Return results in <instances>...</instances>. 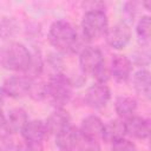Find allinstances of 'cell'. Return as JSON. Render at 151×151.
I'll use <instances>...</instances> for the list:
<instances>
[{
    "mask_svg": "<svg viewBox=\"0 0 151 151\" xmlns=\"http://www.w3.org/2000/svg\"><path fill=\"white\" fill-rule=\"evenodd\" d=\"M137 2H127L125 4V8H124V14L125 17L130 20V21H133V18L137 13Z\"/></svg>",
    "mask_w": 151,
    "mask_h": 151,
    "instance_id": "obj_27",
    "label": "cell"
},
{
    "mask_svg": "<svg viewBox=\"0 0 151 151\" xmlns=\"http://www.w3.org/2000/svg\"><path fill=\"white\" fill-rule=\"evenodd\" d=\"M48 133L57 134L67 126L71 125V118L67 111L64 109H55L45 120Z\"/></svg>",
    "mask_w": 151,
    "mask_h": 151,
    "instance_id": "obj_14",
    "label": "cell"
},
{
    "mask_svg": "<svg viewBox=\"0 0 151 151\" xmlns=\"http://www.w3.org/2000/svg\"><path fill=\"white\" fill-rule=\"evenodd\" d=\"M15 144L9 133L0 134V151H13Z\"/></svg>",
    "mask_w": 151,
    "mask_h": 151,
    "instance_id": "obj_25",
    "label": "cell"
},
{
    "mask_svg": "<svg viewBox=\"0 0 151 151\" xmlns=\"http://www.w3.org/2000/svg\"><path fill=\"white\" fill-rule=\"evenodd\" d=\"M2 104H4V93H2V91L0 90V110H1Z\"/></svg>",
    "mask_w": 151,
    "mask_h": 151,
    "instance_id": "obj_29",
    "label": "cell"
},
{
    "mask_svg": "<svg viewBox=\"0 0 151 151\" xmlns=\"http://www.w3.org/2000/svg\"><path fill=\"white\" fill-rule=\"evenodd\" d=\"M42 68H44V61H42L41 55L38 53H32L31 64H29L28 68L24 72V74L26 77H28L29 79H37L41 74Z\"/></svg>",
    "mask_w": 151,
    "mask_h": 151,
    "instance_id": "obj_20",
    "label": "cell"
},
{
    "mask_svg": "<svg viewBox=\"0 0 151 151\" xmlns=\"http://www.w3.org/2000/svg\"><path fill=\"white\" fill-rule=\"evenodd\" d=\"M79 67L84 74L93 76L94 78L106 67L104 54L100 48L86 46L79 52Z\"/></svg>",
    "mask_w": 151,
    "mask_h": 151,
    "instance_id": "obj_5",
    "label": "cell"
},
{
    "mask_svg": "<svg viewBox=\"0 0 151 151\" xmlns=\"http://www.w3.org/2000/svg\"><path fill=\"white\" fill-rule=\"evenodd\" d=\"M5 124H6V116L2 113V111L0 110V130L5 127Z\"/></svg>",
    "mask_w": 151,
    "mask_h": 151,
    "instance_id": "obj_28",
    "label": "cell"
},
{
    "mask_svg": "<svg viewBox=\"0 0 151 151\" xmlns=\"http://www.w3.org/2000/svg\"><path fill=\"white\" fill-rule=\"evenodd\" d=\"M138 107V103L133 97L130 96H119L114 101V110L119 118L127 119L134 116Z\"/></svg>",
    "mask_w": 151,
    "mask_h": 151,
    "instance_id": "obj_18",
    "label": "cell"
},
{
    "mask_svg": "<svg viewBox=\"0 0 151 151\" xmlns=\"http://www.w3.org/2000/svg\"><path fill=\"white\" fill-rule=\"evenodd\" d=\"M47 86V99L55 106V109H63L73 94L72 80L61 72L53 73L46 81Z\"/></svg>",
    "mask_w": 151,
    "mask_h": 151,
    "instance_id": "obj_3",
    "label": "cell"
},
{
    "mask_svg": "<svg viewBox=\"0 0 151 151\" xmlns=\"http://www.w3.org/2000/svg\"><path fill=\"white\" fill-rule=\"evenodd\" d=\"M111 151H137V147H136L134 143H132L129 139L123 138L112 144Z\"/></svg>",
    "mask_w": 151,
    "mask_h": 151,
    "instance_id": "obj_24",
    "label": "cell"
},
{
    "mask_svg": "<svg viewBox=\"0 0 151 151\" xmlns=\"http://www.w3.org/2000/svg\"><path fill=\"white\" fill-rule=\"evenodd\" d=\"M126 136L125 123L122 119H112L104 124L101 139L107 144H113Z\"/></svg>",
    "mask_w": 151,
    "mask_h": 151,
    "instance_id": "obj_15",
    "label": "cell"
},
{
    "mask_svg": "<svg viewBox=\"0 0 151 151\" xmlns=\"http://www.w3.org/2000/svg\"><path fill=\"white\" fill-rule=\"evenodd\" d=\"M15 151H44V147L39 143L24 142L15 146Z\"/></svg>",
    "mask_w": 151,
    "mask_h": 151,
    "instance_id": "obj_26",
    "label": "cell"
},
{
    "mask_svg": "<svg viewBox=\"0 0 151 151\" xmlns=\"http://www.w3.org/2000/svg\"><path fill=\"white\" fill-rule=\"evenodd\" d=\"M32 60L31 51L21 42H8L0 46V67L7 71L25 72Z\"/></svg>",
    "mask_w": 151,
    "mask_h": 151,
    "instance_id": "obj_2",
    "label": "cell"
},
{
    "mask_svg": "<svg viewBox=\"0 0 151 151\" xmlns=\"http://www.w3.org/2000/svg\"><path fill=\"white\" fill-rule=\"evenodd\" d=\"M28 122V116L27 112L21 109V107H15L11 110L6 117V124H5V130L7 133H17L21 132L22 127L26 125Z\"/></svg>",
    "mask_w": 151,
    "mask_h": 151,
    "instance_id": "obj_16",
    "label": "cell"
},
{
    "mask_svg": "<svg viewBox=\"0 0 151 151\" xmlns=\"http://www.w3.org/2000/svg\"><path fill=\"white\" fill-rule=\"evenodd\" d=\"M28 96L33 98L34 100H44L47 98V86L45 81L38 80V79H32L31 88Z\"/></svg>",
    "mask_w": 151,
    "mask_h": 151,
    "instance_id": "obj_22",
    "label": "cell"
},
{
    "mask_svg": "<svg viewBox=\"0 0 151 151\" xmlns=\"http://www.w3.org/2000/svg\"><path fill=\"white\" fill-rule=\"evenodd\" d=\"M132 78V86L134 88V91L142 96L145 99L150 98L151 94V76L150 72L145 68H142L139 71H137L133 76H131Z\"/></svg>",
    "mask_w": 151,
    "mask_h": 151,
    "instance_id": "obj_17",
    "label": "cell"
},
{
    "mask_svg": "<svg viewBox=\"0 0 151 151\" xmlns=\"http://www.w3.org/2000/svg\"><path fill=\"white\" fill-rule=\"evenodd\" d=\"M21 136L25 139V142L29 143H39L41 144L42 140L47 137L48 130L46 126V123L40 119L28 120L26 125L21 130Z\"/></svg>",
    "mask_w": 151,
    "mask_h": 151,
    "instance_id": "obj_10",
    "label": "cell"
},
{
    "mask_svg": "<svg viewBox=\"0 0 151 151\" xmlns=\"http://www.w3.org/2000/svg\"><path fill=\"white\" fill-rule=\"evenodd\" d=\"M99 150H100V146H99L98 140L85 138L81 134H80L78 144L74 149V151H99Z\"/></svg>",
    "mask_w": 151,
    "mask_h": 151,
    "instance_id": "obj_23",
    "label": "cell"
},
{
    "mask_svg": "<svg viewBox=\"0 0 151 151\" xmlns=\"http://www.w3.org/2000/svg\"><path fill=\"white\" fill-rule=\"evenodd\" d=\"M150 27H151V24H150V17L149 15H143L137 26H136V32H137V35L139 38V40L142 41V44H147L149 40H150Z\"/></svg>",
    "mask_w": 151,
    "mask_h": 151,
    "instance_id": "obj_21",
    "label": "cell"
},
{
    "mask_svg": "<svg viewBox=\"0 0 151 151\" xmlns=\"http://www.w3.org/2000/svg\"><path fill=\"white\" fill-rule=\"evenodd\" d=\"M103 127H104L103 120L98 116L91 114L83 119L81 125L79 127V132L85 138L98 140L99 138H101Z\"/></svg>",
    "mask_w": 151,
    "mask_h": 151,
    "instance_id": "obj_13",
    "label": "cell"
},
{
    "mask_svg": "<svg viewBox=\"0 0 151 151\" xmlns=\"http://www.w3.org/2000/svg\"><path fill=\"white\" fill-rule=\"evenodd\" d=\"M31 84H32V79H29L25 74H14L8 77L4 81L1 86V91L4 96H8L11 98L18 99L28 96Z\"/></svg>",
    "mask_w": 151,
    "mask_h": 151,
    "instance_id": "obj_6",
    "label": "cell"
},
{
    "mask_svg": "<svg viewBox=\"0 0 151 151\" xmlns=\"http://www.w3.org/2000/svg\"><path fill=\"white\" fill-rule=\"evenodd\" d=\"M105 39L106 42L114 50H122L126 47L131 40L130 26L124 21L113 25L106 31Z\"/></svg>",
    "mask_w": 151,
    "mask_h": 151,
    "instance_id": "obj_7",
    "label": "cell"
},
{
    "mask_svg": "<svg viewBox=\"0 0 151 151\" xmlns=\"http://www.w3.org/2000/svg\"><path fill=\"white\" fill-rule=\"evenodd\" d=\"M79 138V129L70 125L55 134V145L60 151H74Z\"/></svg>",
    "mask_w": 151,
    "mask_h": 151,
    "instance_id": "obj_12",
    "label": "cell"
},
{
    "mask_svg": "<svg viewBox=\"0 0 151 151\" xmlns=\"http://www.w3.org/2000/svg\"><path fill=\"white\" fill-rule=\"evenodd\" d=\"M109 29V18L104 9H87L81 20L84 38L93 41L105 35Z\"/></svg>",
    "mask_w": 151,
    "mask_h": 151,
    "instance_id": "obj_4",
    "label": "cell"
},
{
    "mask_svg": "<svg viewBox=\"0 0 151 151\" xmlns=\"http://www.w3.org/2000/svg\"><path fill=\"white\" fill-rule=\"evenodd\" d=\"M125 131L126 134L137 139H145L150 134V120L140 117L132 116L127 118L125 122Z\"/></svg>",
    "mask_w": 151,
    "mask_h": 151,
    "instance_id": "obj_11",
    "label": "cell"
},
{
    "mask_svg": "<svg viewBox=\"0 0 151 151\" xmlns=\"http://www.w3.org/2000/svg\"><path fill=\"white\" fill-rule=\"evenodd\" d=\"M109 70L116 81L126 83L132 76V61L124 54H114Z\"/></svg>",
    "mask_w": 151,
    "mask_h": 151,
    "instance_id": "obj_9",
    "label": "cell"
},
{
    "mask_svg": "<svg viewBox=\"0 0 151 151\" xmlns=\"http://www.w3.org/2000/svg\"><path fill=\"white\" fill-rule=\"evenodd\" d=\"M48 41L59 52L71 54L79 48V35L74 26L66 20H55L48 29Z\"/></svg>",
    "mask_w": 151,
    "mask_h": 151,
    "instance_id": "obj_1",
    "label": "cell"
},
{
    "mask_svg": "<svg viewBox=\"0 0 151 151\" xmlns=\"http://www.w3.org/2000/svg\"><path fill=\"white\" fill-rule=\"evenodd\" d=\"M18 31V22L14 18L5 17L0 19V38L1 39H9L12 38Z\"/></svg>",
    "mask_w": 151,
    "mask_h": 151,
    "instance_id": "obj_19",
    "label": "cell"
},
{
    "mask_svg": "<svg viewBox=\"0 0 151 151\" xmlns=\"http://www.w3.org/2000/svg\"><path fill=\"white\" fill-rule=\"evenodd\" d=\"M84 99L88 107L99 110L106 106V104L111 99V91L106 84L96 83L86 90Z\"/></svg>",
    "mask_w": 151,
    "mask_h": 151,
    "instance_id": "obj_8",
    "label": "cell"
}]
</instances>
